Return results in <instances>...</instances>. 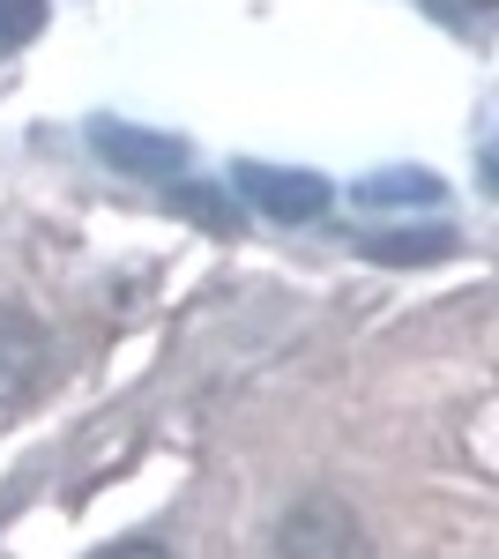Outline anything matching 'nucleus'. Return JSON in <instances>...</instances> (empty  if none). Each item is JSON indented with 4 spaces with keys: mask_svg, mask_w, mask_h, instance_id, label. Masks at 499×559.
<instances>
[{
    "mask_svg": "<svg viewBox=\"0 0 499 559\" xmlns=\"http://www.w3.org/2000/svg\"><path fill=\"white\" fill-rule=\"evenodd\" d=\"M284 559H366V530L358 515L335 500V492H313L284 515V537H276Z\"/></svg>",
    "mask_w": 499,
    "mask_h": 559,
    "instance_id": "f257e3e1",
    "label": "nucleus"
},
{
    "mask_svg": "<svg viewBox=\"0 0 499 559\" xmlns=\"http://www.w3.org/2000/svg\"><path fill=\"white\" fill-rule=\"evenodd\" d=\"M45 366H52V344H45V329L31 321V313L0 306V426H8V418H23V411L38 403Z\"/></svg>",
    "mask_w": 499,
    "mask_h": 559,
    "instance_id": "f03ea898",
    "label": "nucleus"
},
{
    "mask_svg": "<svg viewBox=\"0 0 499 559\" xmlns=\"http://www.w3.org/2000/svg\"><path fill=\"white\" fill-rule=\"evenodd\" d=\"M239 194H247L261 216H276V224H306V216H321L335 202V187L321 173H284V165H239Z\"/></svg>",
    "mask_w": 499,
    "mask_h": 559,
    "instance_id": "7ed1b4c3",
    "label": "nucleus"
},
{
    "mask_svg": "<svg viewBox=\"0 0 499 559\" xmlns=\"http://www.w3.org/2000/svg\"><path fill=\"white\" fill-rule=\"evenodd\" d=\"M97 150L120 165V173H179V142L171 134H134V128H120V120H97Z\"/></svg>",
    "mask_w": 499,
    "mask_h": 559,
    "instance_id": "20e7f679",
    "label": "nucleus"
},
{
    "mask_svg": "<svg viewBox=\"0 0 499 559\" xmlns=\"http://www.w3.org/2000/svg\"><path fill=\"white\" fill-rule=\"evenodd\" d=\"M358 202L366 210H380V202L403 210V202H448V194H440L432 173H373V179H358Z\"/></svg>",
    "mask_w": 499,
    "mask_h": 559,
    "instance_id": "39448f33",
    "label": "nucleus"
},
{
    "mask_svg": "<svg viewBox=\"0 0 499 559\" xmlns=\"http://www.w3.org/2000/svg\"><path fill=\"white\" fill-rule=\"evenodd\" d=\"M448 247H455V231H380V239H366V254H373V261H395V269L440 261Z\"/></svg>",
    "mask_w": 499,
    "mask_h": 559,
    "instance_id": "423d86ee",
    "label": "nucleus"
},
{
    "mask_svg": "<svg viewBox=\"0 0 499 559\" xmlns=\"http://www.w3.org/2000/svg\"><path fill=\"white\" fill-rule=\"evenodd\" d=\"M45 31V0H0V45H31Z\"/></svg>",
    "mask_w": 499,
    "mask_h": 559,
    "instance_id": "0eeeda50",
    "label": "nucleus"
},
{
    "mask_svg": "<svg viewBox=\"0 0 499 559\" xmlns=\"http://www.w3.org/2000/svg\"><path fill=\"white\" fill-rule=\"evenodd\" d=\"M97 559H171V552L157 545V537H120V545H105Z\"/></svg>",
    "mask_w": 499,
    "mask_h": 559,
    "instance_id": "6e6552de",
    "label": "nucleus"
}]
</instances>
